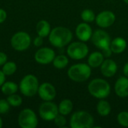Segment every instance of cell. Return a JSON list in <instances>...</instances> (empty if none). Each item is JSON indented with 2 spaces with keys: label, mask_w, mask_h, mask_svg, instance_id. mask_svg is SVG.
<instances>
[{
  "label": "cell",
  "mask_w": 128,
  "mask_h": 128,
  "mask_svg": "<svg viewBox=\"0 0 128 128\" xmlns=\"http://www.w3.org/2000/svg\"><path fill=\"white\" fill-rule=\"evenodd\" d=\"M48 37L50 43L53 46L62 48L71 42L73 33L68 28L64 26H57L51 30Z\"/></svg>",
  "instance_id": "obj_1"
},
{
  "label": "cell",
  "mask_w": 128,
  "mask_h": 128,
  "mask_svg": "<svg viewBox=\"0 0 128 128\" xmlns=\"http://www.w3.org/2000/svg\"><path fill=\"white\" fill-rule=\"evenodd\" d=\"M88 91L89 94L97 99H105L111 92L110 83L101 78H96L90 81L88 85Z\"/></svg>",
  "instance_id": "obj_2"
},
{
  "label": "cell",
  "mask_w": 128,
  "mask_h": 128,
  "mask_svg": "<svg viewBox=\"0 0 128 128\" xmlns=\"http://www.w3.org/2000/svg\"><path fill=\"white\" fill-rule=\"evenodd\" d=\"M92 74V68L86 63H78L70 66L68 70V77L76 82H84Z\"/></svg>",
  "instance_id": "obj_3"
},
{
  "label": "cell",
  "mask_w": 128,
  "mask_h": 128,
  "mask_svg": "<svg viewBox=\"0 0 128 128\" xmlns=\"http://www.w3.org/2000/svg\"><path fill=\"white\" fill-rule=\"evenodd\" d=\"M94 120L93 116L84 110L76 111L70 117V126L71 128H94Z\"/></svg>",
  "instance_id": "obj_4"
},
{
  "label": "cell",
  "mask_w": 128,
  "mask_h": 128,
  "mask_svg": "<svg viewBox=\"0 0 128 128\" xmlns=\"http://www.w3.org/2000/svg\"><path fill=\"white\" fill-rule=\"evenodd\" d=\"M38 78L33 74L26 75L20 81L19 88L22 94L26 97H33L38 94L39 88Z\"/></svg>",
  "instance_id": "obj_5"
},
{
  "label": "cell",
  "mask_w": 128,
  "mask_h": 128,
  "mask_svg": "<svg viewBox=\"0 0 128 128\" xmlns=\"http://www.w3.org/2000/svg\"><path fill=\"white\" fill-rule=\"evenodd\" d=\"M88 46L82 41L70 43L67 48L68 56L74 60H82L88 54Z\"/></svg>",
  "instance_id": "obj_6"
},
{
  "label": "cell",
  "mask_w": 128,
  "mask_h": 128,
  "mask_svg": "<svg viewBox=\"0 0 128 128\" xmlns=\"http://www.w3.org/2000/svg\"><path fill=\"white\" fill-rule=\"evenodd\" d=\"M31 37L26 32L15 33L10 39V45L14 50L22 52L26 50L31 45Z\"/></svg>",
  "instance_id": "obj_7"
},
{
  "label": "cell",
  "mask_w": 128,
  "mask_h": 128,
  "mask_svg": "<svg viewBox=\"0 0 128 128\" xmlns=\"http://www.w3.org/2000/svg\"><path fill=\"white\" fill-rule=\"evenodd\" d=\"M18 124L22 128H35L38 124V119L32 110L26 108L20 112Z\"/></svg>",
  "instance_id": "obj_8"
},
{
  "label": "cell",
  "mask_w": 128,
  "mask_h": 128,
  "mask_svg": "<svg viewBox=\"0 0 128 128\" xmlns=\"http://www.w3.org/2000/svg\"><path fill=\"white\" fill-rule=\"evenodd\" d=\"M92 44L101 51L110 50L111 38L110 34L103 29H97L94 31L92 36Z\"/></svg>",
  "instance_id": "obj_9"
},
{
  "label": "cell",
  "mask_w": 128,
  "mask_h": 128,
  "mask_svg": "<svg viewBox=\"0 0 128 128\" xmlns=\"http://www.w3.org/2000/svg\"><path fill=\"white\" fill-rule=\"evenodd\" d=\"M39 116L44 121H53L59 114L58 106L52 101H44L39 106Z\"/></svg>",
  "instance_id": "obj_10"
},
{
  "label": "cell",
  "mask_w": 128,
  "mask_h": 128,
  "mask_svg": "<svg viewBox=\"0 0 128 128\" xmlns=\"http://www.w3.org/2000/svg\"><path fill=\"white\" fill-rule=\"evenodd\" d=\"M56 57L55 51L49 47H42L37 50L34 54L35 61L40 64H49L52 62Z\"/></svg>",
  "instance_id": "obj_11"
},
{
  "label": "cell",
  "mask_w": 128,
  "mask_h": 128,
  "mask_svg": "<svg viewBox=\"0 0 128 128\" xmlns=\"http://www.w3.org/2000/svg\"><path fill=\"white\" fill-rule=\"evenodd\" d=\"M116 14L111 10H104L100 12L95 18L96 24L101 28H106L112 26L116 22Z\"/></svg>",
  "instance_id": "obj_12"
},
{
  "label": "cell",
  "mask_w": 128,
  "mask_h": 128,
  "mask_svg": "<svg viewBox=\"0 0 128 128\" xmlns=\"http://www.w3.org/2000/svg\"><path fill=\"white\" fill-rule=\"evenodd\" d=\"M38 94L44 101H52L56 96V89L52 84L44 82L39 86Z\"/></svg>",
  "instance_id": "obj_13"
},
{
  "label": "cell",
  "mask_w": 128,
  "mask_h": 128,
  "mask_svg": "<svg viewBox=\"0 0 128 128\" xmlns=\"http://www.w3.org/2000/svg\"><path fill=\"white\" fill-rule=\"evenodd\" d=\"M76 38L82 42H86L91 40L93 31L92 27L88 22H81L79 23L75 30Z\"/></svg>",
  "instance_id": "obj_14"
},
{
  "label": "cell",
  "mask_w": 128,
  "mask_h": 128,
  "mask_svg": "<svg viewBox=\"0 0 128 128\" xmlns=\"http://www.w3.org/2000/svg\"><path fill=\"white\" fill-rule=\"evenodd\" d=\"M118 71V65L116 62L111 58H107L104 59L100 65V72L105 77L110 78L114 76Z\"/></svg>",
  "instance_id": "obj_15"
},
{
  "label": "cell",
  "mask_w": 128,
  "mask_h": 128,
  "mask_svg": "<svg viewBox=\"0 0 128 128\" xmlns=\"http://www.w3.org/2000/svg\"><path fill=\"white\" fill-rule=\"evenodd\" d=\"M115 93L119 98H127L128 97V77L121 76L119 77L114 86Z\"/></svg>",
  "instance_id": "obj_16"
},
{
  "label": "cell",
  "mask_w": 128,
  "mask_h": 128,
  "mask_svg": "<svg viewBox=\"0 0 128 128\" xmlns=\"http://www.w3.org/2000/svg\"><path fill=\"white\" fill-rule=\"evenodd\" d=\"M127 41L124 38L122 37H116L111 40L110 49L112 53L120 54L122 53L127 48Z\"/></svg>",
  "instance_id": "obj_17"
},
{
  "label": "cell",
  "mask_w": 128,
  "mask_h": 128,
  "mask_svg": "<svg viewBox=\"0 0 128 128\" xmlns=\"http://www.w3.org/2000/svg\"><path fill=\"white\" fill-rule=\"evenodd\" d=\"M105 57L102 52L95 51L89 55L88 58V64L92 68H97L98 67H100Z\"/></svg>",
  "instance_id": "obj_18"
},
{
  "label": "cell",
  "mask_w": 128,
  "mask_h": 128,
  "mask_svg": "<svg viewBox=\"0 0 128 128\" xmlns=\"http://www.w3.org/2000/svg\"><path fill=\"white\" fill-rule=\"evenodd\" d=\"M51 26L49 22L46 20H40L37 25H36V32L38 35L42 37V38H46L49 36L50 32H51Z\"/></svg>",
  "instance_id": "obj_19"
},
{
  "label": "cell",
  "mask_w": 128,
  "mask_h": 128,
  "mask_svg": "<svg viewBox=\"0 0 128 128\" xmlns=\"http://www.w3.org/2000/svg\"><path fill=\"white\" fill-rule=\"evenodd\" d=\"M111 110L112 108L110 104L104 99H100L97 104L96 110L100 116L106 117L109 116L111 112Z\"/></svg>",
  "instance_id": "obj_20"
},
{
  "label": "cell",
  "mask_w": 128,
  "mask_h": 128,
  "mask_svg": "<svg viewBox=\"0 0 128 128\" xmlns=\"http://www.w3.org/2000/svg\"><path fill=\"white\" fill-rule=\"evenodd\" d=\"M58 112L61 115L64 116H68L74 109V104L70 99H64L62 100L58 106Z\"/></svg>",
  "instance_id": "obj_21"
},
{
  "label": "cell",
  "mask_w": 128,
  "mask_h": 128,
  "mask_svg": "<svg viewBox=\"0 0 128 128\" xmlns=\"http://www.w3.org/2000/svg\"><path fill=\"white\" fill-rule=\"evenodd\" d=\"M18 88L19 86H17V84H16L14 82L8 81V82H4L3 83V85L1 86V90L4 94L8 96V95L15 94L17 92Z\"/></svg>",
  "instance_id": "obj_22"
},
{
  "label": "cell",
  "mask_w": 128,
  "mask_h": 128,
  "mask_svg": "<svg viewBox=\"0 0 128 128\" xmlns=\"http://www.w3.org/2000/svg\"><path fill=\"white\" fill-rule=\"evenodd\" d=\"M52 63L56 69L62 70L68 66L69 63V59L64 55H58L54 58Z\"/></svg>",
  "instance_id": "obj_23"
},
{
  "label": "cell",
  "mask_w": 128,
  "mask_h": 128,
  "mask_svg": "<svg viewBox=\"0 0 128 128\" xmlns=\"http://www.w3.org/2000/svg\"><path fill=\"white\" fill-rule=\"evenodd\" d=\"M17 69V66L14 62H6L2 65V72L5 74V76H11L13 75Z\"/></svg>",
  "instance_id": "obj_24"
},
{
  "label": "cell",
  "mask_w": 128,
  "mask_h": 128,
  "mask_svg": "<svg viewBox=\"0 0 128 128\" xmlns=\"http://www.w3.org/2000/svg\"><path fill=\"white\" fill-rule=\"evenodd\" d=\"M80 16L83 22H88V23L95 21V18H96V15H95L94 12L91 9L83 10L80 14Z\"/></svg>",
  "instance_id": "obj_25"
},
{
  "label": "cell",
  "mask_w": 128,
  "mask_h": 128,
  "mask_svg": "<svg viewBox=\"0 0 128 128\" xmlns=\"http://www.w3.org/2000/svg\"><path fill=\"white\" fill-rule=\"evenodd\" d=\"M7 100L10 105V106L13 107H18L21 106V104H22V98L16 93L8 95L7 98Z\"/></svg>",
  "instance_id": "obj_26"
},
{
  "label": "cell",
  "mask_w": 128,
  "mask_h": 128,
  "mask_svg": "<svg viewBox=\"0 0 128 128\" xmlns=\"http://www.w3.org/2000/svg\"><path fill=\"white\" fill-rule=\"evenodd\" d=\"M118 123L124 128H128V112L122 111L117 116Z\"/></svg>",
  "instance_id": "obj_27"
},
{
  "label": "cell",
  "mask_w": 128,
  "mask_h": 128,
  "mask_svg": "<svg viewBox=\"0 0 128 128\" xmlns=\"http://www.w3.org/2000/svg\"><path fill=\"white\" fill-rule=\"evenodd\" d=\"M53 121H54L55 124H56L57 127H58V128H64L65 127L66 124H67L66 118L64 117V116L61 115V114H58V115L55 118V119H54Z\"/></svg>",
  "instance_id": "obj_28"
},
{
  "label": "cell",
  "mask_w": 128,
  "mask_h": 128,
  "mask_svg": "<svg viewBox=\"0 0 128 128\" xmlns=\"http://www.w3.org/2000/svg\"><path fill=\"white\" fill-rule=\"evenodd\" d=\"M10 105L8 102L7 99H0V114L4 115L9 112Z\"/></svg>",
  "instance_id": "obj_29"
},
{
  "label": "cell",
  "mask_w": 128,
  "mask_h": 128,
  "mask_svg": "<svg viewBox=\"0 0 128 128\" xmlns=\"http://www.w3.org/2000/svg\"><path fill=\"white\" fill-rule=\"evenodd\" d=\"M44 43V38L38 35V37H36L34 39V41H33V44L35 46L37 47H39L40 46Z\"/></svg>",
  "instance_id": "obj_30"
},
{
  "label": "cell",
  "mask_w": 128,
  "mask_h": 128,
  "mask_svg": "<svg viewBox=\"0 0 128 128\" xmlns=\"http://www.w3.org/2000/svg\"><path fill=\"white\" fill-rule=\"evenodd\" d=\"M6 18H7V12L4 9L0 8V24L4 22Z\"/></svg>",
  "instance_id": "obj_31"
},
{
  "label": "cell",
  "mask_w": 128,
  "mask_h": 128,
  "mask_svg": "<svg viewBox=\"0 0 128 128\" xmlns=\"http://www.w3.org/2000/svg\"><path fill=\"white\" fill-rule=\"evenodd\" d=\"M8 60V56L4 52H0V66L3 65Z\"/></svg>",
  "instance_id": "obj_32"
},
{
  "label": "cell",
  "mask_w": 128,
  "mask_h": 128,
  "mask_svg": "<svg viewBox=\"0 0 128 128\" xmlns=\"http://www.w3.org/2000/svg\"><path fill=\"white\" fill-rule=\"evenodd\" d=\"M5 74L2 72V70H0V87L3 85V83L5 82Z\"/></svg>",
  "instance_id": "obj_33"
},
{
  "label": "cell",
  "mask_w": 128,
  "mask_h": 128,
  "mask_svg": "<svg viewBox=\"0 0 128 128\" xmlns=\"http://www.w3.org/2000/svg\"><path fill=\"white\" fill-rule=\"evenodd\" d=\"M123 73L124 74L125 76L128 77V62L125 63V64L124 65V68H123Z\"/></svg>",
  "instance_id": "obj_34"
},
{
  "label": "cell",
  "mask_w": 128,
  "mask_h": 128,
  "mask_svg": "<svg viewBox=\"0 0 128 128\" xmlns=\"http://www.w3.org/2000/svg\"><path fill=\"white\" fill-rule=\"evenodd\" d=\"M2 126H3V122H2V118L0 117V128H2Z\"/></svg>",
  "instance_id": "obj_35"
},
{
  "label": "cell",
  "mask_w": 128,
  "mask_h": 128,
  "mask_svg": "<svg viewBox=\"0 0 128 128\" xmlns=\"http://www.w3.org/2000/svg\"><path fill=\"white\" fill-rule=\"evenodd\" d=\"M124 2H125L126 4H128V0H124Z\"/></svg>",
  "instance_id": "obj_36"
}]
</instances>
